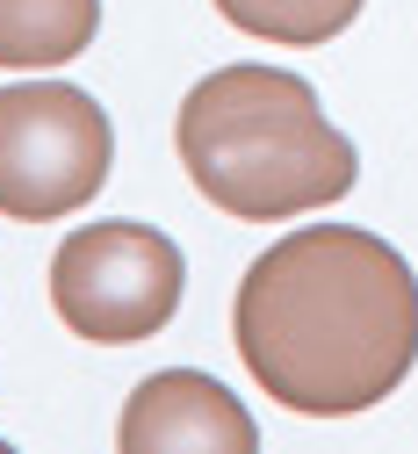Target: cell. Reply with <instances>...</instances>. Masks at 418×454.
I'll use <instances>...</instances> for the list:
<instances>
[{"instance_id":"277c9868","label":"cell","mask_w":418,"mask_h":454,"mask_svg":"<svg viewBox=\"0 0 418 454\" xmlns=\"http://www.w3.org/2000/svg\"><path fill=\"white\" fill-rule=\"evenodd\" d=\"M188 267L181 246L152 223H87L51 253V303L94 347H138L181 310Z\"/></svg>"},{"instance_id":"8992f818","label":"cell","mask_w":418,"mask_h":454,"mask_svg":"<svg viewBox=\"0 0 418 454\" xmlns=\"http://www.w3.org/2000/svg\"><path fill=\"white\" fill-rule=\"evenodd\" d=\"M101 29V0H0V73L73 66Z\"/></svg>"},{"instance_id":"3957f363","label":"cell","mask_w":418,"mask_h":454,"mask_svg":"<svg viewBox=\"0 0 418 454\" xmlns=\"http://www.w3.org/2000/svg\"><path fill=\"white\" fill-rule=\"evenodd\" d=\"M115 166V130L101 101L66 80L0 87V216L51 223L101 195Z\"/></svg>"},{"instance_id":"5b68a950","label":"cell","mask_w":418,"mask_h":454,"mask_svg":"<svg viewBox=\"0 0 418 454\" xmlns=\"http://www.w3.org/2000/svg\"><path fill=\"white\" fill-rule=\"evenodd\" d=\"M115 447L123 454H253L260 426L217 375L166 368V375H145L130 389Z\"/></svg>"},{"instance_id":"7a4b0ae2","label":"cell","mask_w":418,"mask_h":454,"mask_svg":"<svg viewBox=\"0 0 418 454\" xmlns=\"http://www.w3.org/2000/svg\"><path fill=\"white\" fill-rule=\"evenodd\" d=\"M188 181L246 223H281L353 195V137L318 108V87L281 66H224L188 87L173 123Z\"/></svg>"},{"instance_id":"52a82bcc","label":"cell","mask_w":418,"mask_h":454,"mask_svg":"<svg viewBox=\"0 0 418 454\" xmlns=\"http://www.w3.org/2000/svg\"><path fill=\"white\" fill-rule=\"evenodd\" d=\"M217 15L267 43H332L361 15V0H217Z\"/></svg>"},{"instance_id":"6da1fadb","label":"cell","mask_w":418,"mask_h":454,"mask_svg":"<svg viewBox=\"0 0 418 454\" xmlns=\"http://www.w3.org/2000/svg\"><path fill=\"white\" fill-rule=\"evenodd\" d=\"M238 361L304 419L375 411L418 361V274L353 223H311L267 246L231 303Z\"/></svg>"}]
</instances>
